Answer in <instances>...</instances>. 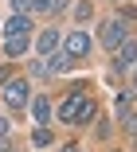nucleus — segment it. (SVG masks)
Returning a JSON list of instances; mask_svg holds the SVG:
<instances>
[{
	"label": "nucleus",
	"mask_w": 137,
	"mask_h": 152,
	"mask_svg": "<svg viewBox=\"0 0 137 152\" xmlns=\"http://www.w3.org/2000/svg\"><path fill=\"white\" fill-rule=\"evenodd\" d=\"M31 144H36V148H47V144H51V133H47V125H39L36 133H31Z\"/></svg>",
	"instance_id": "f8f14e48"
},
{
	"label": "nucleus",
	"mask_w": 137,
	"mask_h": 152,
	"mask_svg": "<svg viewBox=\"0 0 137 152\" xmlns=\"http://www.w3.org/2000/svg\"><path fill=\"white\" fill-rule=\"evenodd\" d=\"M121 121H125V133L137 137V113H129V117H121Z\"/></svg>",
	"instance_id": "2eb2a0df"
},
{
	"label": "nucleus",
	"mask_w": 137,
	"mask_h": 152,
	"mask_svg": "<svg viewBox=\"0 0 137 152\" xmlns=\"http://www.w3.org/2000/svg\"><path fill=\"white\" fill-rule=\"evenodd\" d=\"M31 117H36L39 125H47L51 121V98H31Z\"/></svg>",
	"instance_id": "1a4fd4ad"
},
{
	"label": "nucleus",
	"mask_w": 137,
	"mask_h": 152,
	"mask_svg": "<svg viewBox=\"0 0 137 152\" xmlns=\"http://www.w3.org/2000/svg\"><path fill=\"white\" fill-rule=\"evenodd\" d=\"M0 152H8V140H4V137H0Z\"/></svg>",
	"instance_id": "a211bd4d"
},
{
	"label": "nucleus",
	"mask_w": 137,
	"mask_h": 152,
	"mask_svg": "<svg viewBox=\"0 0 137 152\" xmlns=\"http://www.w3.org/2000/svg\"><path fill=\"white\" fill-rule=\"evenodd\" d=\"M27 39H31V20L27 16H12L4 23V55H24L27 51Z\"/></svg>",
	"instance_id": "f03ea898"
},
{
	"label": "nucleus",
	"mask_w": 137,
	"mask_h": 152,
	"mask_svg": "<svg viewBox=\"0 0 137 152\" xmlns=\"http://www.w3.org/2000/svg\"><path fill=\"white\" fill-rule=\"evenodd\" d=\"M98 39H102V47H110V51H118L125 39H129V27L121 23V20H106L98 27Z\"/></svg>",
	"instance_id": "20e7f679"
},
{
	"label": "nucleus",
	"mask_w": 137,
	"mask_h": 152,
	"mask_svg": "<svg viewBox=\"0 0 137 152\" xmlns=\"http://www.w3.org/2000/svg\"><path fill=\"white\" fill-rule=\"evenodd\" d=\"M63 55L67 58H86L90 55V35L82 31V27H75L71 35H63Z\"/></svg>",
	"instance_id": "39448f33"
},
{
	"label": "nucleus",
	"mask_w": 137,
	"mask_h": 152,
	"mask_svg": "<svg viewBox=\"0 0 137 152\" xmlns=\"http://www.w3.org/2000/svg\"><path fill=\"white\" fill-rule=\"evenodd\" d=\"M137 63V39H125L118 51H114V70H129Z\"/></svg>",
	"instance_id": "423d86ee"
},
{
	"label": "nucleus",
	"mask_w": 137,
	"mask_h": 152,
	"mask_svg": "<svg viewBox=\"0 0 137 152\" xmlns=\"http://www.w3.org/2000/svg\"><path fill=\"white\" fill-rule=\"evenodd\" d=\"M31 8L36 12H55V0H31Z\"/></svg>",
	"instance_id": "ddd939ff"
},
{
	"label": "nucleus",
	"mask_w": 137,
	"mask_h": 152,
	"mask_svg": "<svg viewBox=\"0 0 137 152\" xmlns=\"http://www.w3.org/2000/svg\"><path fill=\"white\" fill-rule=\"evenodd\" d=\"M0 137H8V117H0Z\"/></svg>",
	"instance_id": "f3484780"
},
{
	"label": "nucleus",
	"mask_w": 137,
	"mask_h": 152,
	"mask_svg": "<svg viewBox=\"0 0 137 152\" xmlns=\"http://www.w3.org/2000/svg\"><path fill=\"white\" fill-rule=\"evenodd\" d=\"M90 16H94V8H90V0H78V4H75V20H78V23H86Z\"/></svg>",
	"instance_id": "9b49d317"
},
{
	"label": "nucleus",
	"mask_w": 137,
	"mask_h": 152,
	"mask_svg": "<svg viewBox=\"0 0 137 152\" xmlns=\"http://www.w3.org/2000/svg\"><path fill=\"white\" fill-rule=\"evenodd\" d=\"M71 63H75V58H67L63 51H55V55H47L43 70H47V74H67V70H71Z\"/></svg>",
	"instance_id": "6e6552de"
},
{
	"label": "nucleus",
	"mask_w": 137,
	"mask_h": 152,
	"mask_svg": "<svg viewBox=\"0 0 137 152\" xmlns=\"http://www.w3.org/2000/svg\"><path fill=\"white\" fill-rule=\"evenodd\" d=\"M59 47H63V35L55 31V27H47V31H39V39H36V51H39V55H55Z\"/></svg>",
	"instance_id": "0eeeda50"
},
{
	"label": "nucleus",
	"mask_w": 137,
	"mask_h": 152,
	"mask_svg": "<svg viewBox=\"0 0 137 152\" xmlns=\"http://www.w3.org/2000/svg\"><path fill=\"white\" fill-rule=\"evenodd\" d=\"M94 113H98V105L86 90H75L59 102V121H67V125H86V121H94Z\"/></svg>",
	"instance_id": "f257e3e1"
},
{
	"label": "nucleus",
	"mask_w": 137,
	"mask_h": 152,
	"mask_svg": "<svg viewBox=\"0 0 137 152\" xmlns=\"http://www.w3.org/2000/svg\"><path fill=\"white\" fill-rule=\"evenodd\" d=\"M4 102H8L12 109H27V102H31L27 78H8V82H4Z\"/></svg>",
	"instance_id": "7ed1b4c3"
},
{
	"label": "nucleus",
	"mask_w": 137,
	"mask_h": 152,
	"mask_svg": "<svg viewBox=\"0 0 137 152\" xmlns=\"http://www.w3.org/2000/svg\"><path fill=\"white\" fill-rule=\"evenodd\" d=\"M12 8H16V16H27L31 12V0H12Z\"/></svg>",
	"instance_id": "4468645a"
},
{
	"label": "nucleus",
	"mask_w": 137,
	"mask_h": 152,
	"mask_svg": "<svg viewBox=\"0 0 137 152\" xmlns=\"http://www.w3.org/2000/svg\"><path fill=\"white\" fill-rule=\"evenodd\" d=\"M12 78V66H0V82H8Z\"/></svg>",
	"instance_id": "dca6fc26"
},
{
	"label": "nucleus",
	"mask_w": 137,
	"mask_h": 152,
	"mask_svg": "<svg viewBox=\"0 0 137 152\" xmlns=\"http://www.w3.org/2000/svg\"><path fill=\"white\" fill-rule=\"evenodd\" d=\"M114 109H118V117H129L133 113V94H129V90H121V94L114 98Z\"/></svg>",
	"instance_id": "9d476101"
},
{
	"label": "nucleus",
	"mask_w": 137,
	"mask_h": 152,
	"mask_svg": "<svg viewBox=\"0 0 137 152\" xmlns=\"http://www.w3.org/2000/svg\"><path fill=\"white\" fill-rule=\"evenodd\" d=\"M133 94H137V70H133Z\"/></svg>",
	"instance_id": "6ab92c4d"
}]
</instances>
